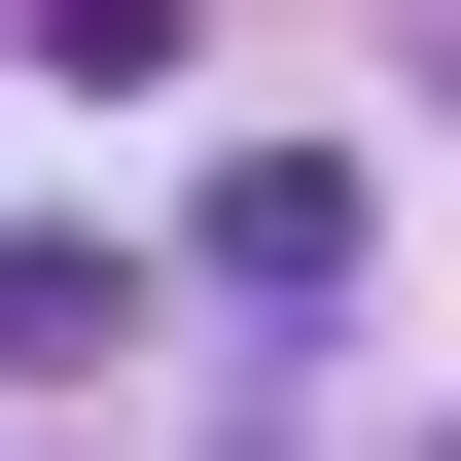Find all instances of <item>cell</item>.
I'll use <instances>...</instances> for the list:
<instances>
[{"mask_svg": "<svg viewBox=\"0 0 461 461\" xmlns=\"http://www.w3.org/2000/svg\"><path fill=\"white\" fill-rule=\"evenodd\" d=\"M426 461H461V426H426Z\"/></svg>", "mask_w": 461, "mask_h": 461, "instance_id": "6da1fadb", "label": "cell"}]
</instances>
